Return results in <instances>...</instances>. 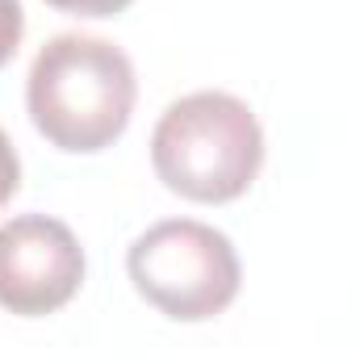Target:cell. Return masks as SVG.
<instances>
[{"mask_svg": "<svg viewBox=\"0 0 360 360\" xmlns=\"http://www.w3.org/2000/svg\"><path fill=\"white\" fill-rule=\"evenodd\" d=\"M134 63L122 46L92 34L51 38L30 68L25 105L34 130L72 155L105 151L134 113Z\"/></svg>", "mask_w": 360, "mask_h": 360, "instance_id": "cell-1", "label": "cell"}, {"mask_svg": "<svg viewBox=\"0 0 360 360\" xmlns=\"http://www.w3.org/2000/svg\"><path fill=\"white\" fill-rule=\"evenodd\" d=\"M155 176L172 193L222 205L252 188L264 164V130L248 101L201 89L172 101L151 134Z\"/></svg>", "mask_w": 360, "mask_h": 360, "instance_id": "cell-2", "label": "cell"}, {"mask_svg": "<svg viewBox=\"0 0 360 360\" xmlns=\"http://www.w3.org/2000/svg\"><path fill=\"white\" fill-rule=\"evenodd\" d=\"M126 269L134 289L176 323H205L239 293L235 243L193 218H164L147 226L130 243Z\"/></svg>", "mask_w": 360, "mask_h": 360, "instance_id": "cell-3", "label": "cell"}, {"mask_svg": "<svg viewBox=\"0 0 360 360\" xmlns=\"http://www.w3.org/2000/svg\"><path fill=\"white\" fill-rule=\"evenodd\" d=\"M84 281V248L68 222L17 214L0 226V306L42 319L76 297Z\"/></svg>", "mask_w": 360, "mask_h": 360, "instance_id": "cell-4", "label": "cell"}, {"mask_svg": "<svg viewBox=\"0 0 360 360\" xmlns=\"http://www.w3.org/2000/svg\"><path fill=\"white\" fill-rule=\"evenodd\" d=\"M21 34H25V13H21V0H0V68L17 55Z\"/></svg>", "mask_w": 360, "mask_h": 360, "instance_id": "cell-5", "label": "cell"}, {"mask_svg": "<svg viewBox=\"0 0 360 360\" xmlns=\"http://www.w3.org/2000/svg\"><path fill=\"white\" fill-rule=\"evenodd\" d=\"M17 184H21V160H17V151H13L8 134L0 130V205L17 193Z\"/></svg>", "mask_w": 360, "mask_h": 360, "instance_id": "cell-6", "label": "cell"}, {"mask_svg": "<svg viewBox=\"0 0 360 360\" xmlns=\"http://www.w3.org/2000/svg\"><path fill=\"white\" fill-rule=\"evenodd\" d=\"M63 13H76V17H113L122 8H130V0H46Z\"/></svg>", "mask_w": 360, "mask_h": 360, "instance_id": "cell-7", "label": "cell"}]
</instances>
